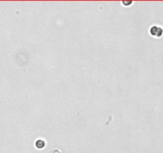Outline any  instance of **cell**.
Here are the masks:
<instances>
[{"instance_id":"3","label":"cell","mask_w":163,"mask_h":153,"mask_svg":"<svg viewBox=\"0 0 163 153\" xmlns=\"http://www.w3.org/2000/svg\"><path fill=\"white\" fill-rule=\"evenodd\" d=\"M123 3H124V4H127V3H124V2H123ZM129 3L131 4V3H132L131 2V3Z\"/></svg>"},{"instance_id":"1","label":"cell","mask_w":163,"mask_h":153,"mask_svg":"<svg viewBox=\"0 0 163 153\" xmlns=\"http://www.w3.org/2000/svg\"><path fill=\"white\" fill-rule=\"evenodd\" d=\"M150 34L151 36L155 38H161L163 35V28L161 26H152L150 29Z\"/></svg>"},{"instance_id":"2","label":"cell","mask_w":163,"mask_h":153,"mask_svg":"<svg viewBox=\"0 0 163 153\" xmlns=\"http://www.w3.org/2000/svg\"><path fill=\"white\" fill-rule=\"evenodd\" d=\"M36 145V148H38V149H41V148H44L45 146V142L43 140H38L36 141L35 143Z\"/></svg>"}]
</instances>
